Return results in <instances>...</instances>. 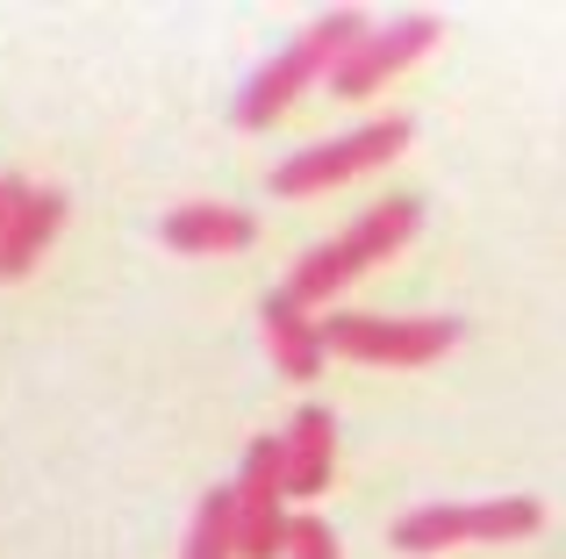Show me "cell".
<instances>
[{"instance_id":"1","label":"cell","mask_w":566,"mask_h":559,"mask_svg":"<svg viewBox=\"0 0 566 559\" xmlns=\"http://www.w3.org/2000/svg\"><path fill=\"white\" fill-rule=\"evenodd\" d=\"M366 36H374V22H366L359 8H331V14H316V22H308L302 36L287 43V51L265 57V65L244 80V94H237V129H273L280 115L302 101V86L316 80V72H337Z\"/></svg>"},{"instance_id":"2","label":"cell","mask_w":566,"mask_h":559,"mask_svg":"<svg viewBox=\"0 0 566 559\" xmlns=\"http://www.w3.org/2000/svg\"><path fill=\"white\" fill-rule=\"evenodd\" d=\"M416 223H423V201H416V194H387V201H374V209H366L352 230H337L331 244H316V252L294 259L287 294H294L302 308H308V302H331V294H345L359 273H374L380 259H395L401 244L416 238Z\"/></svg>"},{"instance_id":"3","label":"cell","mask_w":566,"mask_h":559,"mask_svg":"<svg viewBox=\"0 0 566 559\" xmlns=\"http://www.w3.org/2000/svg\"><path fill=\"white\" fill-rule=\"evenodd\" d=\"M545 524L538 495H495V503H438V509H409L395 524L401 552H444V546H510V538H531Z\"/></svg>"},{"instance_id":"4","label":"cell","mask_w":566,"mask_h":559,"mask_svg":"<svg viewBox=\"0 0 566 559\" xmlns=\"http://www.w3.org/2000/svg\"><path fill=\"white\" fill-rule=\"evenodd\" d=\"M409 137L416 129L401 123V115H387V123H359V129H345V137H331V144H308V151H294L287 166L273 172V194L302 201V194H323V187L359 180V172H380V166H395V158L409 151Z\"/></svg>"},{"instance_id":"5","label":"cell","mask_w":566,"mask_h":559,"mask_svg":"<svg viewBox=\"0 0 566 559\" xmlns=\"http://www.w3.org/2000/svg\"><path fill=\"white\" fill-rule=\"evenodd\" d=\"M323 345L359 366H430L459 345L452 316H331Z\"/></svg>"},{"instance_id":"6","label":"cell","mask_w":566,"mask_h":559,"mask_svg":"<svg viewBox=\"0 0 566 559\" xmlns=\"http://www.w3.org/2000/svg\"><path fill=\"white\" fill-rule=\"evenodd\" d=\"M237 559H280L287 552V445L280 437H251L244 474H237Z\"/></svg>"},{"instance_id":"7","label":"cell","mask_w":566,"mask_h":559,"mask_svg":"<svg viewBox=\"0 0 566 559\" xmlns=\"http://www.w3.org/2000/svg\"><path fill=\"white\" fill-rule=\"evenodd\" d=\"M438 14H401V22H387L374 29V36L359 43V51L345 57V65L331 72V94H345V101H366V94H380L395 72H409L423 51H438Z\"/></svg>"},{"instance_id":"8","label":"cell","mask_w":566,"mask_h":559,"mask_svg":"<svg viewBox=\"0 0 566 559\" xmlns=\"http://www.w3.org/2000/svg\"><path fill=\"white\" fill-rule=\"evenodd\" d=\"M259 323H265V345H273V359H280L287 380H316L323 373V351H331V345H323V323L308 316L287 287H273L259 302Z\"/></svg>"},{"instance_id":"9","label":"cell","mask_w":566,"mask_h":559,"mask_svg":"<svg viewBox=\"0 0 566 559\" xmlns=\"http://www.w3.org/2000/svg\"><path fill=\"white\" fill-rule=\"evenodd\" d=\"M158 238L187 259H208V252H244V244H259V223H251L244 209H222V201H187V209L166 215Z\"/></svg>"},{"instance_id":"10","label":"cell","mask_w":566,"mask_h":559,"mask_svg":"<svg viewBox=\"0 0 566 559\" xmlns=\"http://www.w3.org/2000/svg\"><path fill=\"white\" fill-rule=\"evenodd\" d=\"M280 445H287V495H323L331 488V466H337V423H331V409H316L308 402L302 416L287 423V437H280Z\"/></svg>"},{"instance_id":"11","label":"cell","mask_w":566,"mask_h":559,"mask_svg":"<svg viewBox=\"0 0 566 559\" xmlns=\"http://www.w3.org/2000/svg\"><path fill=\"white\" fill-rule=\"evenodd\" d=\"M57 230H65V194H57V187H36L29 209L14 215V230L0 238V280H22L43 259V244H51Z\"/></svg>"},{"instance_id":"12","label":"cell","mask_w":566,"mask_h":559,"mask_svg":"<svg viewBox=\"0 0 566 559\" xmlns=\"http://www.w3.org/2000/svg\"><path fill=\"white\" fill-rule=\"evenodd\" d=\"M180 559H237V495L230 488H208L201 503H193Z\"/></svg>"},{"instance_id":"13","label":"cell","mask_w":566,"mask_h":559,"mask_svg":"<svg viewBox=\"0 0 566 559\" xmlns=\"http://www.w3.org/2000/svg\"><path fill=\"white\" fill-rule=\"evenodd\" d=\"M287 559H345V552H337V538H331V524H323V517H294Z\"/></svg>"},{"instance_id":"14","label":"cell","mask_w":566,"mask_h":559,"mask_svg":"<svg viewBox=\"0 0 566 559\" xmlns=\"http://www.w3.org/2000/svg\"><path fill=\"white\" fill-rule=\"evenodd\" d=\"M29 194H36V187H29L22 172H0V238H8V230H14V215L29 209Z\"/></svg>"}]
</instances>
